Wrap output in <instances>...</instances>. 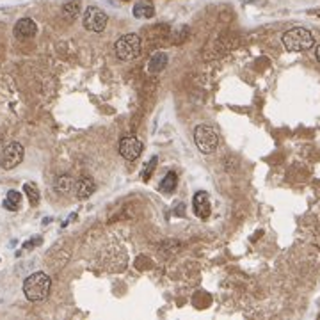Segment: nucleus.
I'll return each instance as SVG.
<instances>
[{
    "mask_svg": "<svg viewBox=\"0 0 320 320\" xmlns=\"http://www.w3.org/2000/svg\"><path fill=\"white\" fill-rule=\"evenodd\" d=\"M176 184H178V176H176V172H168V174L162 178V182H160V190L164 192V194H169V192H172L176 188Z\"/></svg>",
    "mask_w": 320,
    "mask_h": 320,
    "instance_id": "2eb2a0df",
    "label": "nucleus"
},
{
    "mask_svg": "<svg viewBox=\"0 0 320 320\" xmlns=\"http://www.w3.org/2000/svg\"><path fill=\"white\" fill-rule=\"evenodd\" d=\"M316 60H318V62H320V44H318V46H316Z\"/></svg>",
    "mask_w": 320,
    "mask_h": 320,
    "instance_id": "6ab92c4d",
    "label": "nucleus"
},
{
    "mask_svg": "<svg viewBox=\"0 0 320 320\" xmlns=\"http://www.w3.org/2000/svg\"><path fill=\"white\" fill-rule=\"evenodd\" d=\"M155 14V8H153L150 2H137L136 6H134V16L136 18H152V16Z\"/></svg>",
    "mask_w": 320,
    "mask_h": 320,
    "instance_id": "ddd939ff",
    "label": "nucleus"
},
{
    "mask_svg": "<svg viewBox=\"0 0 320 320\" xmlns=\"http://www.w3.org/2000/svg\"><path fill=\"white\" fill-rule=\"evenodd\" d=\"M114 52H116L118 59L123 62H130V60L137 59L140 54V38L134 32L130 34H123L114 44Z\"/></svg>",
    "mask_w": 320,
    "mask_h": 320,
    "instance_id": "20e7f679",
    "label": "nucleus"
},
{
    "mask_svg": "<svg viewBox=\"0 0 320 320\" xmlns=\"http://www.w3.org/2000/svg\"><path fill=\"white\" fill-rule=\"evenodd\" d=\"M24 190L27 192L28 201H30L32 204H38V201H40V190H38L36 185H34V184H25Z\"/></svg>",
    "mask_w": 320,
    "mask_h": 320,
    "instance_id": "f3484780",
    "label": "nucleus"
},
{
    "mask_svg": "<svg viewBox=\"0 0 320 320\" xmlns=\"http://www.w3.org/2000/svg\"><path fill=\"white\" fill-rule=\"evenodd\" d=\"M192 206H194V214L200 219H206L210 216V198L206 192H198L192 201Z\"/></svg>",
    "mask_w": 320,
    "mask_h": 320,
    "instance_id": "9d476101",
    "label": "nucleus"
},
{
    "mask_svg": "<svg viewBox=\"0 0 320 320\" xmlns=\"http://www.w3.org/2000/svg\"><path fill=\"white\" fill-rule=\"evenodd\" d=\"M166 64H168V54L164 52H156L155 56L150 59L148 62V72L153 73V75H156V73H160L162 70L166 68Z\"/></svg>",
    "mask_w": 320,
    "mask_h": 320,
    "instance_id": "f8f14e48",
    "label": "nucleus"
},
{
    "mask_svg": "<svg viewBox=\"0 0 320 320\" xmlns=\"http://www.w3.org/2000/svg\"><path fill=\"white\" fill-rule=\"evenodd\" d=\"M194 140H196V146L201 153H212L217 150L220 139L217 128L212 124H198L196 130H194Z\"/></svg>",
    "mask_w": 320,
    "mask_h": 320,
    "instance_id": "7ed1b4c3",
    "label": "nucleus"
},
{
    "mask_svg": "<svg viewBox=\"0 0 320 320\" xmlns=\"http://www.w3.org/2000/svg\"><path fill=\"white\" fill-rule=\"evenodd\" d=\"M54 188H56V192L66 196V194H70L75 188V182H73V178L70 174H60L54 182Z\"/></svg>",
    "mask_w": 320,
    "mask_h": 320,
    "instance_id": "9b49d317",
    "label": "nucleus"
},
{
    "mask_svg": "<svg viewBox=\"0 0 320 320\" xmlns=\"http://www.w3.org/2000/svg\"><path fill=\"white\" fill-rule=\"evenodd\" d=\"M12 32H14V36L18 38V40H28V38L36 36L38 25L32 18H22V20L16 22L14 30Z\"/></svg>",
    "mask_w": 320,
    "mask_h": 320,
    "instance_id": "6e6552de",
    "label": "nucleus"
},
{
    "mask_svg": "<svg viewBox=\"0 0 320 320\" xmlns=\"http://www.w3.org/2000/svg\"><path fill=\"white\" fill-rule=\"evenodd\" d=\"M156 160H158V158H156V156H153V158L148 162V168H144V171H142V178H144V180H148L150 176H152L153 169L156 168Z\"/></svg>",
    "mask_w": 320,
    "mask_h": 320,
    "instance_id": "a211bd4d",
    "label": "nucleus"
},
{
    "mask_svg": "<svg viewBox=\"0 0 320 320\" xmlns=\"http://www.w3.org/2000/svg\"><path fill=\"white\" fill-rule=\"evenodd\" d=\"M75 196L78 200H88L89 196H92L96 190V182L92 180L91 176H80L78 180L75 182Z\"/></svg>",
    "mask_w": 320,
    "mask_h": 320,
    "instance_id": "1a4fd4ad",
    "label": "nucleus"
},
{
    "mask_svg": "<svg viewBox=\"0 0 320 320\" xmlns=\"http://www.w3.org/2000/svg\"><path fill=\"white\" fill-rule=\"evenodd\" d=\"M108 24V16L104 9L96 8V6H89L84 11L82 16V25H84L86 30L89 32H104L105 27Z\"/></svg>",
    "mask_w": 320,
    "mask_h": 320,
    "instance_id": "39448f33",
    "label": "nucleus"
},
{
    "mask_svg": "<svg viewBox=\"0 0 320 320\" xmlns=\"http://www.w3.org/2000/svg\"><path fill=\"white\" fill-rule=\"evenodd\" d=\"M50 288H52L50 276L44 274V272H34V274H30V276L25 280L24 294L32 302H40V300H44L48 297Z\"/></svg>",
    "mask_w": 320,
    "mask_h": 320,
    "instance_id": "f257e3e1",
    "label": "nucleus"
},
{
    "mask_svg": "<svg viewBox=\"0 0 320 320\" xmlns=\"http://www.w3.org/2000/svg\"><path fill=\"white\" fill-rule=\"evenodd\" d=\"M24 146L20 142H9L0 153V168L6 169V171L18 168L22 164V160H24Z\"/></svg>",
    "mask_w": 320,
    "mask_h": 320,
    "instance_id": "423d86ee",
    "label": "nucleus"
},
{
    "mask_svg": "<svg viewBox=\"0 0 320 320\" xmlns=\"http://www.w3.org/2000/svg\"><path fill=\"white\" fill-rule=\"evenodd\" d=\"M283 46L288 52H306L315 44V38L313 34L304 27H294L286 30L281 38Z\"/></svg>",
    "mask_w": 320,
    "mask_h": 320,
    "instance_id": "f03ea898",
    "label": "nucleus"
},
{
    "mask_svg": "<svg viewBox=\"0 0 320 320\" xmlns=\"http://www.w3.org/2000/svg\"><path fill=\"white\" fill-rule=\"evenodd\" d=\"M142 153V142L137 137H123L120 140V155L128 162L137 160Z\"/></svg>",
    "mask_w": 320,
    "mask_h": 320,
    "instance_id": "0eeeda50",
    "label": "nucleus"
},
{
    "mask_svg": "<svg viewBox=\"0 0 320 320\" xmlns=\"http://www.w3.org/2000/svg\"><path fill=\"white\" fill-rule=\"evenodd\" d=\"M62 14L66 20H75L80 14V0H68L62 6Z\"/></svg>",
    "mask_w": 320,
    "mask_h": 320,
    "instance_id": "4468645a",
    "label": "nucleus"
},
{
    "mask_svg": "<svg viewBox=\"0 0 320 320\" xmlns=\"http://www.w3.org/2000/svg\"><path fill=\"white\" fill-rule=\"evenodd\" d=\"M22 203V194L18 190H9L8 196H6L4 200V206L8 208V210H18V206H20Z\"/></svg>",
    "mask_w": 320,
    "mask_h": 320,
    "instance_id": "dca6fc26",
    "label": "nucleus"
}]
</instances>
